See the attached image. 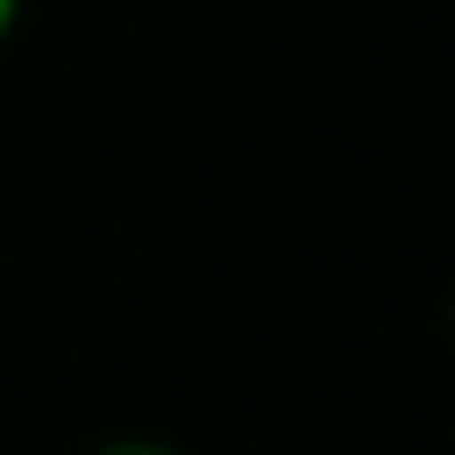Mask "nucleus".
Here are the masks:
<instances>
[{"label":"nucleus","mask_w":455,"mask_h":455,"mask_svg":"<svg viewBox=\"0 0 455 455\" xmlns=\"http://www.w3.org/2000/svg\"><path fill=\"white\" fill-rule=\"evenodd\" d=\"M16 8H24V0H0V40L16 32Z\"/></svg>","instance_id":"2"},{"label":"nucleus","mask_w":455,"mask_h":455,"mask_svg":"<svg viewBox=\"0 0 455 455\" xmlns=\"http://www.w3.org/2000/svg\"><path fill=\"white\" fill-rule=\"evenodd\" d=\"M96 455H184V448H168V440H104Z\"/></svg>","instance_id":"1"},{"label":"nucleus","mask_w":455,"mask_h":455,"mask_svg":"<svg viewBox=\"0 0 455 455\" xmlns=\"http://www.w3.org/2000/svg\"><path fill=\"white\" fill-rule=\"evenodd\" d=\"M448 328H455V296H448Z\"/></svg>","instance_id":"3"}]
</instances>
